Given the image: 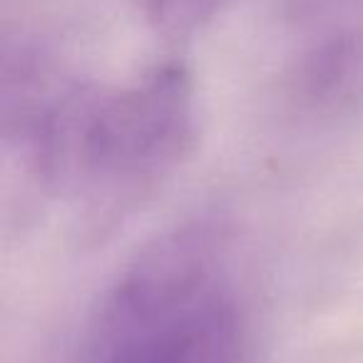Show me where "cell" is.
<instances>
[{
  "label": "cell",
  "instance_id": "cell-3",
  "mask_svg": "<svg viewBox=\"0 0 363 363\" xmlns=\"http://www.w3.org/2000/svg\"><path fill=\"white\" fill-rule=\"evenodd\" d=\"M164 363H247V328L234 301L209 296L179 328Z\"/></svg>",
  "mask_w": 363,
  "mask_h": 363
},
{
  "label": "cell",
  "instance_id": "cell-4",
  "mask_svg": "<svg viewBox=\"0 0 363 363\" xmlns=\"http://www.w3.org/2000/svg\"><path fill=\"white\" fill-rule=\"evenodd\" d=\"M232 0H145L150 26L164 38H189L214 21Z\"/></svg>",
  "mask_w": 363,
  "mask_h": 363
},
{
  "label": "cell",
  "instance_id": "cell-1",
  "mask_svg": "<svg viewBox=\"0 0 363 363\" xmlns=\"http://www.w3.org/2000/svg\"><path fill=\"white\" fill-rule=\"evenodd\" d=\"M35 169L82 209L92 234L117 227L187 160L197 142V97L179 62L115 92L67 85L23 117Z\"/></svg>",
  "mask_w": 363,
  "mask_h": 363
},
{
  "label": "cell",
  "instance_id": "cell-2",
  "mask_svg": "<svg viewBox=\"0 0 363 363\" xmlns=\"http://www.w3.org/2000/svg\"><path fill=\"white\" fill-rule=\"evenodd\" d=\"M286 97L313 122H346L363 112V33H341L298 57Z\"/></svg>",
  "mask_w": 363,
  "mask_h": 363
}]
</instances>
